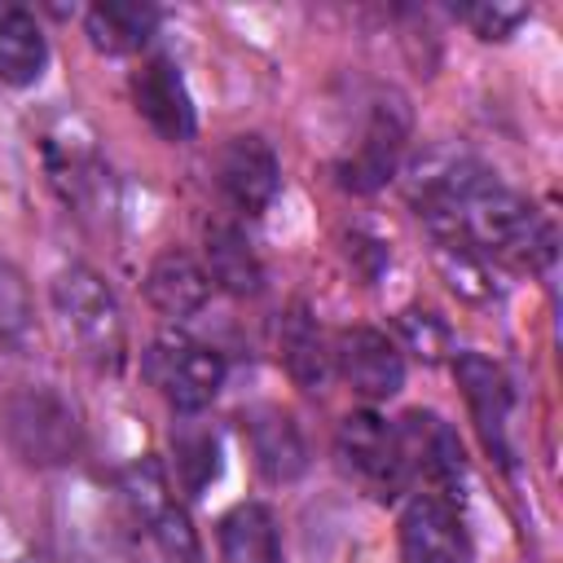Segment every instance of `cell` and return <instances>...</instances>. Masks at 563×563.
<instances>
[{"label":"cell","mask_w":563,"mask_h":563,"mask_svg":"<svg viewBox=\"0 0 563 563\" xmlns=\"http://www.w3.org/2000/svg\"><path fill=\"white\" fill-rule=\"evenodd\" d=\"M119 501L136 563H202L198 532L154 457H136L119 471Z\"/></svg>","instance_id":"6da1fadb"},{"label":"cell","mask_w":563,"mask_h":563,"mask_svg":"<svg viewBox=\"0 0 563 563\" xmlns=\"http://www.w3.org/2000/svg\"><path fill=\"white\" fill-rule=\"evenodd\" d=\"M53 312L62 321V334L79 352L84 365L97 374H119L128 361V321L114 299V290L101 282V273L70 264L53 277Z\"/></svg>","instance_id":"7a4b0ae2"},{"label":"cell","mask_w":563,"mask_h":563,"mask_svg":"<svg viewBox=\"0 0 563 563\" xmlns=\"http://www.w3.org/2000/svg\"><path fill=\"white\" fill-rule=\"evenodd\" d=\"M4 431H9V444L22 453V462L31 466H66L84 444L75 405L53 387L13 391L4 405Z\"/></svg>","instance_id":"3957f363"},{"label":"cell","mask_w":563,"mask_h":563,"mask_svg":"<svg viewBox=\"0 0 563 563\" xmlns=\"http://www.w3.org/2000/svg\"><path fill=\"white\" fill-rule=\"evenodd\" d=\"M145 378L158 387V396L176 413L207 409L224 387V356L207 343H194L185 334H163L145 352Z\"/></svg>","instance_id":"277c9868"},{"label":"cell","mask_w":563,"mask_h":563,"mask_svg":"<svg viewBox=\"0 0 563 563\" xmlns=\"http://www.w3.org/2000/svg\"><path fill=\"white\" fill-rule=\"evenodd\" d=\"M334 453H339V466L378 497H396L409 488L400 449H396V422H387L374 409H356L339 422Z\"/></svg>","instance_id":"5b68a950"},{"label":"cell","mask_w":563,"mask_h":563,"mask_svg":"<svg viewBox=\"0 0 563 563\" xmlns=\"http://www.w3.org/2000/svg\"><path fill=\"white\" fill-rule=\"evenodd\" d=\"M400 563H475L471 528L453 497L413 493L400 510Z\"/></svg>","instance_id":"8992f818"},{"label":"cell","mask_w":563,"mask_h":563,"mask_svg":"<svg viewBox=\"0 0 563 563\" xmlns=\"http://www.w3.org/2000/svg\"><path fill=\"white\" fill-rule=\"evenodd\" d=\"M396 449H400V466H405V479H427L431 493H453L466 475V457H462V440L457 431L440 418V413H427V409H409L400 422H396Z\"/></svg>","instance_id":"52a82bcc"},{"label":"cell","mask_w":563,"mask_h":563,"mask_svg":"<svg viewBox=\"0 0 563 563\" xmlns=\"http://www.w3.org/2000/svg\"><path fill=\"white\" fill-rule=\"evenodd\" d=\"M405 141H409V110L396 92H383L369 106V119H365V132H361L356 150L339 163V185L352 189V194L378 189L383 180H391V172L405 154Z\"/></svg>","instance_id":"ba28073f"},{"label":"cell","mask_w":563,"mask_h":563,"mask_svg":"<svg viewBox=\"0 0 563 563\" xmlns=\"http://www.w3.org/2000/svg\"><path fill=\"white\" fill-rule=\"evenodd\" d=\"M132 106L136 114L172 145L180 141H194L198 132V114H194V97L185 88V75L172 57H145L136 70H132Z\"/></svg>","instance_id":"9c48e42d"},{"label":"cell","mask_w":563,"mask_h":563,"mask_svg":"<svg viewBox=\"0 0 563 563\" xmlns=\"http://www.w3.org/2000/svg\"><path fill=\"white\" fill-rule=\"evenodd\" d=\"M453 374H457V387H462V400L471 409V422L479 431V440L501 457L510 462V409H515V391H510V378L497 361L479 356V352H457L453 356Z\"/></svg>","instance_id":"30bf717a"},{"label":"cell","mask_w":563,"mask_h":563,"mask_svg":"<svg viewBox=\"0 0 563 563\" xmlns=\"http://www.w3.org/2000/svg\"><path fill=\"white\" fill-rule=\"evenodd\" d=\"M44 163H48V176L57 185V194L88 211L106 198V185H110V167L97 150V136L84 128V123H62L57 132L44 136Z\"/></svg>","instance_id":"8fae6325"},{"label":"cell","mask_w":563,"mask_h":563,"mask_svg":"<svg viewBox=\"0 0 563 563\" xmlns=\"http://www.w3.org/2000/svg\"><path fill=\"white\" fill-rule=\"evenodd\" d=\"M216 185L233 211L260 216L282 189V163L264 136H229L216 154Z\"/></svg>","instance_id":"7c38bea8"},{"label":"cell","mask_w":563,"mask_h":563,"mask_svg":"<svg viewBox=\"0 0 563 563\" xmlns=\"http://www.w3.org/2000/svg\"><path fill=\"white\" fill-rule=\"evenodd\" d=\"M330 361L339 365L343 383L365 400H391L405 387V356L383 330H369V325L343 330Z\"/></svg>","instance_id":"4fadbf2b"},{"label":"cell","mask_w":563,"mask_h":563,"mask_svg":"<svg viewBox=\"0 0 563 563\" xmlns=\"http://www.w3.org/2000/svg\"><path fill=\"white\" fill-rule=\"evenodd\" d=\"M242 435H246V449H251V462L255 471L268 479V484H290L308 471V444H303V431L299 422L277 409V405H255L242 413Z\"/></svg>","instance_id":"5bb4252c"},{"label":"cell","mask_w":563,"mask_h":563,"mask_svg":"<svg viewBox=\"0 0 563 563\" xmlns=\"http://www.w3.org/2000/svg\"><path fill=\"white\" fill-rule=\"evenodd\" d=\"M145 299H150V308H154L158 317H167V321H189L194 312L207 308V299H211V277H207V268H202L194 255H185V251H163V255L150 264V273H145Z\"/></svg>","instance_id":"9a60e30c"},{"label":"cell","mask_w":563,"mask_h":563,"mask_svg":"<svg viewBox=\"0 0 563 563\" xmlns=\"http://www.w3.org/2000/svg\"><path fill=\"white\" fill-rule=\"evenodd\" d=\"M220 563H286L277 515L264 501H238L216 523Z\"/></svg>","instance_id":"2e32d148"},{"label":"cell","mask_w":563,"mask_h":563,"mask_svg":"<svg viewBox=\"0 0 563 563\" xmlns=\"http://www.w3.org/2000/svg\"><path fill=\"white\" fill-rule=\"evenodd\" d=\"M48 66V40L31 9L0 0V84L26 88Z\"/></svg>","instance_id":"e0dca14e"},{"label":"cell","mask_w":563,"mask_h":563,"mask_svg":"<svg viewBox=\"0 0 563 563\" xmlns=\"http://www.w3.org/2000/svg\"><path fill=\"white\" fill-rule=\"evenodd\" d=\"M84 31L97 53L128 57V53H141L150 44V35L158 31V9L136 4V0H106L84 13Z\"/></svg>","instance_id":"ac0fdd59"},{"label":"cell","mask_w":563,"mask_h":563,"mask_svg":"<svg viewBox=\"0 0 563 563\" xmlns=\"http://www.w3.org/2000/svg\"><path fill=\"white\" fill-rule=\"evenodd\" d=\"M207 277L224 286L229 295H260L264 290V264L246 233L229 220L207 224Z\"/></svg>","instance_id":"d6986e66"},{"label":"cell","mask_w":563,"mask_h":563,"mask_svg":"<svg viewBox=\"0 0 563 563\" xmlns=\"http://www.w3.org/2000/svg\"><path fill=\"white\" fill-rule=\"evenodd\" d=\"M277 343H282V361L290 369V378L308 391H317L330 374V347L321 339V325L312 321L308 308H290V317L282 321L277 330Z\"/></svg>","instance_id":"ffe728a7"},{"label":"cell","mask_w":563,"mask_h":563,"mask_svg":"<svg viewBox=\"0 0 563 563\" xmlns=\"http://www.w3.org/2000/svg\"><path fill=\"white\" fill-rule=\"evenodd\" d=\"M172 449H176V479L189 493H202L220 475V440H216V431L185 427V431L172 435Z\"/></svg>","instance_id":"44dd1931"},{"label":"cell","mask_w":563,"mask_h":563,"mask_svg":"<svg viewBox=\"0 0 563 563\" xmlns=\"http://www.w3.org/2000/svg\"><path fill=\"white\" fill-rule=\"evenodd\" d=\"M457 18H462L479 40H506V35L528 18V9H523V4H466V9H457Z\"/></svg>","instance_id":"7402d4cb"},{"label":"cell","mask_w":563,"mask_h":563,"mask_svg":"<svg viewBox=\"0 0 563 563\" xmlns=\"http://www.w3.org/2000/svg\"><path fill=\"white\" fill-rule=\"evenodd\" d=\"M18 563H57V559H53V554H22Z\"/></svg>","instance_id":"603a6c76"}]
</instances>
